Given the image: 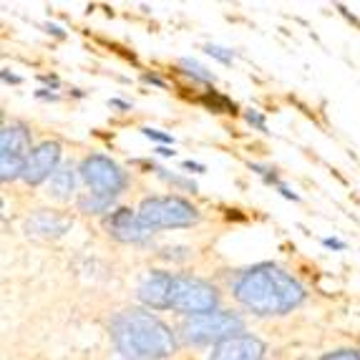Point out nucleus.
<instances>
[{"label":"nucleus","instance_id":"obj_30","mask_svg":"<svg viewBox=\"0 0 360 360\" xmlns=\"http://www.w3.org/2000/svg\"><path fill=\"white\" fill-rule=\"evenodd\" d=\"M108 106H114V108H121V111H129V108H131V103L121 101V98H108Z\"/></svg>","mask_w":360,"mask_h":360},{"label":"nucleus","instance_id":"obj_24","mask_svg":"<svg viewBox=\"0 0 360 360\" xmlns=\"http://www.w3.org/2000/svg\"><path fill=\"white\" fill-rule=\"evenodd\" d=\"M36 98H41V101H58V94H53L51 89H38Z\"/></svg>","mask_w":360,"mask_h":360},{"label":"nucleus","instance_id":"obj_13","mask_svg":"<svg viewBox=\"0 0 360 360\" xmlns=\"http://www.w3.org/2000/svg\"><path fill=\"white\" fill-rule=\"evenodd\" d=\"M46 194L56 202H68L76 194V172H73L71 164L58 167V172L49 179V192Z\"/></svg>","mask_w":360,"mask_h":360},{"label":"nucleus","instance_id":"obj_12","mask_svg":"<svg viewBox=\"0 0 360 360\" xmlns=\"http://www.w3.org/2000/svg\"><path fill=\"white\" fill-rule=\"evenodd\" d=\"M71 219L60 212L38 210L36 214H30L25 219V232L33 234V237H60L71 229Z\"/></svg>","mask_w":360,"mask_h":360},{"label":"nucleus","instance_id":"obj_14","mask_svg":"<svg viewBox=\"0 0 360 360\" xmlns=\"http://www.w3.org/2000/svg\"><path fill=\"white\" fill-rule=\"evenodd\" d=\"M78 212H84V214H103L114 207V199L111 197H103V194L96 192H86L78 197Z\"/></svg>","mask_w":360,"mask_h":360},{"label":"nucleus","instance_id":"obj_25","mask_svg":"<svg viewBox=\"0 0 360 360\" xmlns=\"http://www.w3.org/2000/svg\"><path fill=\"white\" fill-rule=\"evenodd\" d=\"M323 245L328 247V250H338V252H340V250H345V242L342 240H333V237H328V240H323Z\"/></svg>","mask_w":360,"mask_h":360},{"label":"nucleus","instance_id":"obj_22","mask_svg":"<svg viewBox=\"0 0 360 360\" xmlns=\"http://www.w3.org/2000/svg\"><path fill=\"white\" fill-rule=\"evenodd\" d=\"M320 360H360L358 350H333V353H325Z\"/></svg>","mask_w":360,"mask_h":360},{"label":"nucleus","instance_id":"obj_29","mask_svg":"<svg viewBox=\"0 0 360 360\" xmlns=\"http://www.w3.org/2000/svg\"><path fill=\"white\" fill-rule=\"evenodd\" d=\"M277 189H280V194H283L285 199H292V202H297V199H300V197H297V194L292 192V189H290V186H285V184H280V186H277Z\"/></svg>","mask_w":360,"mask_h":360},{"label":"nucleus","instance_id":"obj_28","mask_svg":"<svg viewBox=\"0 0 360 360\" xmlns=\"http://www.w3.org/2000/svg\"><path fill=\"white\" fill-rule=\"evenodd\" d=\"M0 76H3V81H6V84H15V86L20 84V76H15V73H11V71H8V68H3V71H0Z\"/></svg>","mask_w":360,"mask_h":360},{"label":"nucleus","instance_id":"obj_18","mask_svg":"<svg viewBox=\"0 0 360 360\" xmlns=\"http://www.w3.org/2000/svg\"><path fill=\"white\" fill-rule=\"evenodd\" d=\"M205 53L212 56L214 60H219V63H224V66H229V63L234 60V51L224 49V46H217V43H207Z\"/></svg>","mask_w":360,"mask_h":360},{"label":"nucleus","instance_id":"obj_11","mask_svg":"<svg viewBox=\"0 0 360 360\" xmlns=\"http://www.w3.org/2000/svg\"><path fill=\"white\" fill-rule=\"evenodd\" d=\"M169 288H172V272H151L139 285V300L151 310H169Z\"/></svg>","mask_w":360,"mask_h":360},{"label":"nucleus","instance_id":"obj_9","mask_svg":"<svg viewBox=\"0 0 360 360\" xmlns=\"http://www.w3.org/2000/svg\"><path fill=\"white\" fill-rule=\"evenodd\" d=\"M58 167H60V144L58 141H43V144L33 146V151L28 154L20 179L33 186L43 184V181H49L58 172Z\"/></svg>","mask_w":360,"mask_h":360},{"label":"nucleus","instance_id":"obj_7","mask_svg":"<svg viewBox=\"0 0 360 360\" xmlns=\"http://www.w3.org/2000/svg\"><path fill=\"white\" fill-rule=\"evenodd\" d=\"M30 131L23 121L6 124L0 131V179L13 181L23 174L25 159L30 154Z\"/></svg>","mask_w":360,"mask_h":360},{"label":"nucleus","instance_id":"obj_4","mask_svg":"<svg viewBox=\"0 0 360 360\" xmlns=\"http://www.w3.org/2000/svg\"><path fill=\"white\" fill-rule=\"evenodd\" d=\"M184 342L192 345H219L222 340H229L234 335L245 333V320L232 310H214L210 315L199 318H186L179 328Z\"/></svg>","mask_w":360,"mask_h":360},{"label":"nucleus","instance_id":"obj_5","mask_svg":"<svg viewBox=\"0 0 360 360\" xmlns=\"http://www.w3.org/2000/svg\"><path fill=\"white\" fill-rule=\"evenodd\" d=\"M139 217L149 229H176L197 224L199 210L181 197H146L139 205Z\"/></svg>","mask_w":360,"mask_h":360},{"label":"nucleus","instance_id":"obj_21","mask_svg":"<svg viewBox=\"0 0 360 360\" xmlns=\"http://www.w3.org/2000/svg\"><path fill=\"white\" fill-rule=\"evenodd\" d=\"M245 119H247V124H250V127H255L257 131H267V121H264V116L259 114L257 108H250V111L245 114Z\"/></svg>","mask_w":360,"mask_h":360},{"label":"nucleus","instance_id":"obj_10","mask_svg":"<svg viewBox=\"0 0 360 360\" xmlns=\"http://www.w3.org/2000/svg\"><path fill=\"white\" fill-rule=\"evenodd\" d=\"M264 342L259 338L242 333L229 340H222L212 348L210 360H264Z\"/></svg>","mask_w":360,"mask_h":360},{"label":"nucleus","instance_id":"obj_27","mask_svg":"<svg viewBox=\"0 0 360 360\" xmlns=\"http://www.w3.org/2000/svg\"><path fill=\"white\" fill-rule=\"evenodd\" d=\"M141 78H144V84L159 86V89H164V86H167V84H164V81H162V78H159V76H154V73H144V76H141Z\"/></svg>","mask_w":360,"mask_h":360},{"label":"nucleus","instance_id":"obj_20","mask_svg":"<svg viewBox=\"0 0 360 360\" xmlns=\"http://www.w3.org/2000/svg\"><path fill=\"white\" fill-rule=\"evenodd\" d=\"M189 255H192V250L189 247H167V250H162L159 252V257L162 259H189Z\"/></svg>","mask_w":360,"mask_h":360},{"label":"nucleus","instance_id":"obj_1","mask_svg":"<svg viewBox=\"0 0 360 360\" xmlns=\"http://www.w3.org/2000/svg\"><path fill=\"white\" fill-rule=\"evenodd\" d=\"M234 297L245 310L259 318L285 315L305 302L307 292L290 272L272 262L255 264L234 283Z\"/></svg>","mask_w":360,"mask_h":360},{"label":"nucleus","instance_id":"obj_6","mask_svg":"<svg viewBox=\"0 0 360 360\" xmlns=\"http://www.w3.org/2000/svg\"><path fill=\"white\" fill-rule=\"evenodd\" d=\"M78 174L89 184L91 192L103 194V197H111V199H116L129 186L127 172L103 154L86 156L84 162H81V167H78Z\"/></svg>","mask_w":360,"mask_h":360},{"label":"nucleus","instance_id":"obj_15","mask_svg":"<svg viewBox=\"0 0 360 360\" xmlns=\"http://www.w3.org/2000/svg\"><path fill=\"white\" fill-rule=\"evenodd\" d=\"M179 68L189 78L199 81V84H214V73H212L210 68L202 66L199 60H194V58H179Z\"/></svg>","mask_w":360,"mask_h":360},{"label":"nucleus","instance_id":"obj_3","mask_svg":"<svg viewBox=\"0 0 360 360\" xmlns=\"http://www.w3.org/2000/svg\"><path fill=\"white\" fill-rule=\"evenodd\" d=\"M219 307V292L207 280L192 275H172L169 288V310L181 312L186 318L210 315Z\"/></svg>","mask_w":360,"mask_h":360},{"label":"nucleus","instance_id":"obj_23","mask_svg":"<svg viewBox=\"0 0 360 360\" xmlns=\"http://www.w3.org/2000/svg\"><path fill=\"white\" fill-rule=\"evenodd\" d=\"M181 169H186V172H194V174H205V172H207V167H205V164L192 162V159H186V162L181 164Z\"/></svg>","mask_w":360,"mask_h":360},{"label":"nucleus","instance_id":"obj_8","mask_svg":"<svg viewBox=\"0 0 360 360\" xmlns=\"http://www.w3.org/2000/svg\"><path fill=\"white\" fill-rule=\"evenodd\" d=\"M103 227H106L108 237H114L124 245H146L151 240V232H154L141 222L139 212H131L129 207H119L111 214H106Z\"/></svg>","mask_w":360,"mask_h":360},{"label":"nucleus","instance_id":"obj_32","mask_svg":"<svg viewBox=\"0 0 360 360\" xmlns=\"http://www.w3.org/2000/svg\"><path fill=\"white\" fill-rule=\"evenodd\" d=\"M156 154L159 156H174V151H172V146H156Z\"/></svg>","mask_w":360,"mask_h":360},{"label":"nucleus","instance_id":"obj_17","mask_svg":"<svg viewBox=\"0 0 360 360\" xmlns=\"http://www.w3.org/2000/svg\"><path fill=\"white\" fill-rule=\"evenodd\" d=\"M202 103H207V106L212 108V111H217V114H224V111H234V103L229 101V98L219 96V94H214V91H210L205 98H202Z\"/></svg>","mask_w":360,"mask_h":360},{"label":"nucleus","instance_id":"obj_19","mask_svg":"<svg viewBox=\"0 0 360 360\" xmlns=\"http://www.w3.org/2000/svg\"><path fill=\"white\" fill-rule=\"evenodd\" d=\"M141 134H144L146 139H151V141H156V144H162V146H174V136H172V134L159 131V129H141Z\"/></svg>","mask_w":360,"mask_h":360},{"label":"nucleus","instance_id":"obj_2","mask_svg":"<svg viewBox=\"0 0 360 360\" xmlns=\"http://www.w3.org/2000/svg\"><path fill=\"white\" fill-rule=\"evenodd\" d=\"M111 340L127 360H164L174 355L176 338L164 320L141 307H129L114 315Z\"/></svg>","mask_w":360,"mask_h":360},{"label":"nucleus","instance_id":"obj_26","mask_svg":"<svg viewBox=\"0 0 360 360\" xmlns=\"http://www.w3.org/2000/svg\"><path fill=\"white\" fill-rule=\"evenodd\" d=\"M43 28L49 30L51 36H56V38H66V30L60 28V25H56V23H46V25H43Z\"/></svg>","mask_w":360,"mask_h":360},{"label":"nucleus","instance_id":"obj_31","mask_svg":"<svg viewBox=\"0 0 360 360\" xmlns=\"http://www.w3.org/2000/svg\"><path fill=\"white\" fill-rule=\"evenodd\" d=\"M41 81H43V84H49L51 89H58V78H56V76H41Z\"/></svg>","mask_w":360,"mask_h":360},{"label":"nucleus","instance_id":"obj_16","mask_svg":"<svg viewBox=\"0 0 360 360\" xmlns=\"http://www.w3.org/2000/svg\"><path fill=\"white\" fill-rule=\"evenodd\" d=\"M156 172V176L162 181H167V184H172V186H176V189H181V192H197V184H194L192 179H186V176H179V174H172L169 169H162V167H156L154 169Z\"/></svg>","mask_w":360,"mask_h":360}]
</instances>
